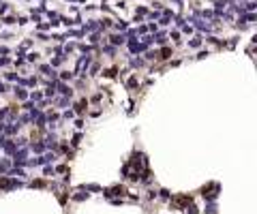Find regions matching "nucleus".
<instances>
[{
	"mask_svg": "<svg viewBox=\"0 0 257 214\" xmlns=\"http://www.w3.org/2000/svg\"><path fill=\"white\" fill-rule=\"evenodd\" d=\"M122 193H124V188H122V186H114V188H109L105 195H107V197H111V195H122Z\"/></svg>",
	"mask_w": 257,
	"mask_h": 214,
	"instance_id": "nucleus-1",
	"label": "nucleus"
},
{
	"mask_svg": "<svg viewBox=\"0 0 257 214\" xmlns=\"http://www.w3.org/2000/svg\"><path fill=\"white\" fill-rule=\"evenodd\" d=\"M0 186H2V188H13V186H19V182H15V180H2Z\"/></svg>",
	"mask_w": 257,
	"mask_h": 214,
	"instance_id": "nucleus-2",
	"label": "nucleus"
},
{
	"mask_svg": "<svg viewBox=\"0 0 257 214\" xmlns=\"http://www.w3.org/2000/svg\"><path fill=\"white\" fill-rule=\"evenodd\" d=\"M124 41V37H118V34H116V37H111V43H116V45H118V43H122Z\"/></svg>",
	"mask_w": 257,
	"mask_h": 214,
	"instance_id": "nucleus-3",
	"label": "nucleus"
},
{
	"mask_svg": "<svg viewBox=\"0 0 257 214\" xmlns=\"http://www.w3.org/2000/svg\"><path fill=\"white\" fill-rule=\"evenodd\" d=\"M17 97H19V99H26V92L21 90V88H17Z\"/></svg>",
	"mask_w": 257,
	"mask_h": 214,
	"instance_id": "nucleus-4",
	"label": "nucleus"
},
{
	"mask_svg": "<svg viewBox=\"0 0 257 214\" xmlns=\"http://www.w3.org/2000/svg\"><path fill=\"white\" fill-rule=\"evenodd\" d=\"M156 41H159V43H165V34H163V32H161V34L156 37Z\"/></svg>",
	"mask_w": 257,
	"mask_h": 214,
	"instance_id": "nucleus-5",
	"label": "nucleus"
},
{
	"mask_svg": "<svg viewBox=\"0 0 257 214\" xmlns=\"http://www.w3.org/2000/svg\"><path fill=\"white\" fill-rule=\"evenodd\" d=\"M199 43H201L199 39H193V41H191V45H193V47H199Z\"/></svg>",
	"mask_w": 257,
	"mask_h": 214,
	"instance_id": "nucleus-6",
	"label": "nucleus"
},
{
	"mask_svg": "<svg viewBox=\"0 0 257 214\" xmlns=\"http://www.w3.org/2000/svg\"><path fill=\"white\" fill-rule=\"evenodd\" d=\"M0 146H5V139H2V137H0Z\"/></svg>",
	"mask_w": 257,
	"mask_h": 214,
	"instance_id": "nucleus-7",
	"label": "nucleus"
}]
</instances>
